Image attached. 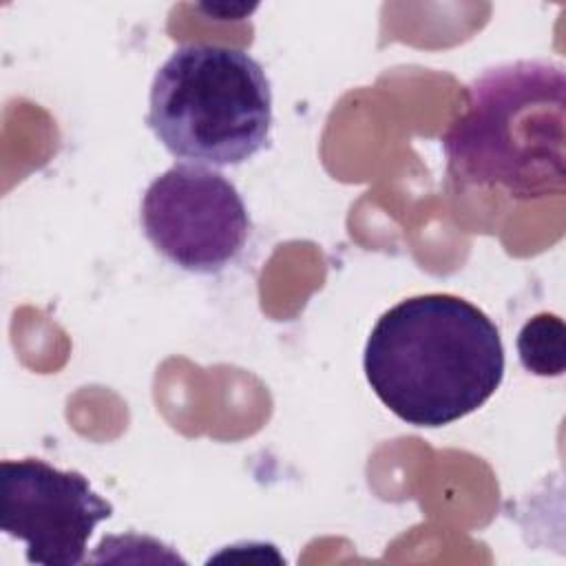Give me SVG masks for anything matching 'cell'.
Here are the masks:
<instances>
[{
	"label": "cell",
	"mask_w": 566,
	"mask_h": 566,
	"mask_svg": "<svg viewBox=\"0 0 566 566\" xmlns=\"http://www.w3.org/2000/svg\"><path fill=\"white\" fill-rule=\"evenodd\" d=\"M371 391L413 427H442L482 407L504 378L495 323L455 294H418L389 307L365 343Z\"/></svg>",
	"instance_id": "6da1fadb"
},
{
	"label": "cell",
	"mask_w": 566,
	"mask_h": 566,
	"mask_svg": "<svg viewBox=\"0 0 566 566\" xmlns=\"http://www.w3.org/2000/svg\"><path fill=\"white\" fill-rule=\"evenodd\" d=\"M566 75L551 60L484 69L440 144L460 184L502 188L515 199L564 192Z\"/></svg>",
	"instance_id": "7a4b0ae2"
},
{
	"label": "cell",
	"mask_w": 566,
	"mask_h": 566,
	"mask_svg": "<svg viewBox=\"0 0 566 566\" xmlns=\"http://www.w3.org/2000/svg\"><path fill=\"white\" fill-rule=\"evenodd\" d=\"M146 124L179 159L210 166L243 164L270 137V80L241 49L181 44L153 77Z\"/></svg>",
	"instance_id": "3957f363"
},
{
	"label": "cell",
	"mask_w": 566,
	"mask_h": 566,
	"mask_svg": "<svg viewBox=\"0 0 566 566\" xmlns=\"http://www.w3.org/2000/svg\"><path fill=\"white\" fill-rule=\"evenodd\" d=\"M150 245L192 274H217L250 237V214L237 186L201 164H175L155 177L139 206Z\"/></svg>",
	"instance_id": "277c9868"
},
{
	"label": "cell",
	"mask_w": 566,
	"mask_h": 566,
	"mask_svg": "<svg viewBox=\"0 0 566 566\" xmlns=\"http://www.w3.org/2000/svg\"><path fill=\"white\" fill-rule=\"evenodd\" d=\"M111 515L113 504L80 471L40 458L0 464V528L27 546L29 564H82L95 526Z\"/></svg>",
	"instance_id": "5b68a950"
},
{
	"label": "cell",
	"mask_w": 566,
	"mask_h": 566,
	"mask_svg": "<svg viewBox=\"0 0 566 566\" xmlns=\"http://www.w3.org/2000/svg\"><path fill=\"white\" fill-rule=\"evenodd\" d=\"M566 327L557 314L539 312L528 318L517 334V356L526 371L555 378L566 369Z\"/></svg>",
	"instance_id": "8992f818"
}]
</instances>
